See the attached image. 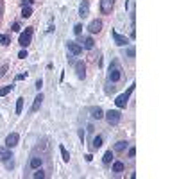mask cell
Returning <instances> with one entry per match:
<instances>
[{
  "label": "cell",
  "mask_w": 179,
  "mask_h": 179,
  "mask_svg": "<svg viewBox=\"0 0 179 179\" xmlns=\"http://www.w3.org/2000/svg\"><path fill=\"white\" fill-rule=\"evenodd\" d=\"M125 147H127V142H117V145H115V150H117V152H122Z\"/></svg>",
  "instance_id": "603a6c76"
},
{
  "label": "cell",
  "mask_w": 179,
  "mask_h": 179,
  "mask_svg": "<svg viewBox=\"0 0 179 179\" xmlns=\"http://www.w3.org/2000/svg\"><path fill=\"white\" fill-rule=\"evenodd\" d=\"M0 13H2V9H0Z\"/></svg>",
  "instance_id": "74e56055"
},
{
  "label": "cell",
  "mask_w": 179,
  "mask_h": 179,
  "mask_svg": "<svg viewBox=\"0 0 179 179\" xmlns=\"http://www.w3.org/2000/svg\"><path fill=\"white\" fill-rule=\"evenodd\" d=\"M81 47H84V49H88V50H92V49L95 47L93 38H92V36H86V38L82 39V45H81Z\"/></svg>",
  "instance_id": "5bb4252c"
},
{
  "label": "cell",
  "mask_w": 179,
  "mask_h": 179,
  "mask_svg": "<svg viewBox=\"0 0 179 179\" xmlns=\"http://www.w3.org/2000/svg\"><path fill=\"white\" fill-rule=\"evenodd\" d=\"M27 77V74H20V75H16V81H24Z\"/></svg>",
  "instance_id": "d6a6232c"
},
{
  "label": "cell",
  "mask_w": 179,
  "mask_h": 179,
  "mask_svg": "<svg viewBox=\"0 0 179 179\" xmlns=\"http://www.w3.org/2000/svg\"><path fill=\"white\" fill-rule=\"evenodd\" d=\"M104 117H106V120H107L111 125H117V124L120 122V118H122V115H120L118 109H109L107 113H104Z\"/></svg>",
  "instance_id": "6da1fadb"
},
{
  "label": "cell",
  "mask_w": 179,
  "mask_h": 179,
  "mask_svg": "<svg viewBox=\"0 0 179 179\" xmlns=\"http://www.w3.org/2000/svg\"><path fill=\"white\" fill-rule=\"evenodd\" d=\"M41 163H43V160L38 158V156H36V158H31V168H39Z\"/></svg>",
  "instance_id": "e0dca14e"
},
{
  "label": "cell",
  "mask_w": 179,
  "mask_h": 179,
  "mask_svg": "<svg viewBox=\"0 0 179 179\" xmlns=\"http://www.w3.org/2000/svg\"><path fill=\"white\" fill-rule=\"evenodd\" d=\"M132 90H134V84H132V86H131V88L127 90L125 93H122V95H118V97H117L115 104H117L118 107H125V106H127V100H129V95L132 93Z\"/></svg>",
  "instance_id": "3957f363"
},
{
  "label": "cell",
  "mask_w": 179,
  "mask_h": 179,
  "mask_svg": "<svg viewBox=\"0 0 179 179\" xmlns=\"http://www.w3.org/2000/svg\"><path fill=\"white\" fill-rule=\"evenodd\" d=\"M32 14V9H31V6H24V9H21V16L24 18H29Z\"/></svg>",
  "instance_id": "44dd1931"
},
{
  "label": "cell",
  "mask_w": 179,
  "mask_h": 179,
  "mask_svg": "<svg viewBox=\"0 0 179 179\" xmlns=\"http://www.w3.org/2000/svg\"><path fill=\"white\" fill-rule=\"evenodd\" d=\"M21 109H24V97L16 100V115H21Z\"/></svg>",
  "instance_id": "d6986e66"
},
{
  "label": "cell",
  "mask_w": 179,
  "mask_h": 179,
  "mask_svg": "<svg viewBox=\"0 0 179 179\" xmlns=\"http://www.w3.org/2000/svg\"><path fill=\"white\" fill-rule=\"evenodd\" d=\"M31 41H32V27H27V29H25V32H21V34H20L18 43L21 45V47H29Z\"/></svg>",
  "instance_id": "7a4b0ae2"
},
{
  "label": "cell",
  "mask_w": 179,
  "mask_h": 179,
  "mask_svg": "<svg viewBox=\"0 0 179 179\" xmlns=\"http://www.w3.org/2000/svg\"><path fill=\"white\" fill-rule=\"evenodd\" d=\"M127 156H129V158H134V156H136V149L131 147V149H129V152H127Z\"/></svg>",
  "instance_id": "83f0119b"
},
{
  "label": "cell",
  "mask_w": 179,
  "mask_h": 179,
  "mask_svg": "<svg viewBox=\"0 0 179 179\" xmlns=\"http://www.w3.org/2000/svg\"><path fill=\"white\" fill-rule=\"evenodd\" d=\"M79 138H81V140H84V131H82V129L79 131Z\"/></svg>",
  "instance_id": "8d00e7d4"
},
{
  "label": "cell",
  "mask_w": 179,
  "mask_h": 179,
  "mask_svg": "<svg viewBox=\"0 0 179 179\" xmlns=\"http://www.w3.org/2000/svg\"><path fill=\"white\" fill-rule=\"evenodd\" d=\"M111 36H113V39H115V43L118 45V47H125V45L129 43V39H127L125 36H122V34H118L117 31H111Z\"/></svg>",
  "instance_id": "8992f818"
},
{
  "label": "cell",
  "mask_w": 179,
  "mask_h": 179,
  "mask_svg": "<svg viewBox=\"0 0 179 179\" xmlns=\"http://www.w3.org/2000/svg\"><path fill=\"white\" fill-rule=\"evenodd\" d=\"M102 145V136H95L93 138V143H92V149H99Z\"/></svg>",
  "instance_id": "7402d4cb"
},
{
  "label": "cell",
  "mask_w": 179,
  "mask_h": 179,
  "mask_svg": "<svg viewBox=\"0 0 179 179\" xmlns=\"http://www.w3.org/2000/svg\"><path fill=\"white\" fill-rule=\"evenodd\" d=\"M124 168H125V167H124L122 161H115V163H113V172L118 174V172H124Z\"/></svg>",
  "instance_id": "ac0fdd59"
},
{
  "label": "cell",
  "mask_w": 179,
  "mask_h": 179,
  "mask_svg": "<svg viewBox=\"0 0 179 179\" xmlns=\"http://www.w3.org/2000/svg\"><path fill=\"white\" fill-rule=\"evenodd\" d=\"M127 56H129V57H134V47H131V49L127 50Z\"/></svg>",
  "instance_id": "1f68e13d"
},
{
  "label": "cell",
  "mask_w": 179,
  "mask_h": 179,
  "mask_svg": "<svg viewBox=\"0 0 179 179\" xmlns=\"http://www.w3.org/2000/svg\"><path fill=\"white\" fill-rule=\"evenodd\" d=\"M13 31L18 32V31H20V24H13Z\"/></svg>",
  "instance_id": "836d02e7"
},
{
  "label": "cell",
  "mask_w": 179,
  "mask_h": 179,
  "mask_svg": "<svg viewBox=\"0 0 179 179\" xmlns=\"http://www.w3.org/2000/svg\"><path fill=\"white\" fill-rule=\"evenodd\" d=\"M43 99H45V97H43L41 93H38V95H36V99H34V102H32V107H31V113H36V111L39 109V106H41Z\"/></svg>",
  "instance_id": "8fae6325"
},
{
  "label": "cell",
  "mask_w": 179,
  "mask_h": 179,
  "mask_svg": "<svg viewBox=\"0 0 179 179\" xmlns=\"http://www.w3.org/2000/svg\"><path fill=\"white\" fill-rule=\"evenodd\" d=\"M102 161L107 165V163H111V161H113V152H111V150H107L106 154H104V158H102Z\"/></svg>",
  "instance_id": "ffe728a7"
},
{
  "label": "cell",
  "mask_w": 179,
  "mask_h": 179,
  "mask_svg": "<svg viewBox=\"0 0 179 179\" xmlns=\"http://www.w3.org/2000/svg\"><path fill=\"white\" fill-rule=\"evenodd\" d=\"M120 77H122V74H120L118 64L113 63V64H111V68H109V81H111V82H118Z\"/></svg>",
  "instance_id": "277c9868"
},
{
  "label": "cell",
  "mask_w": 179,
  "mask_h": 179,
  "mask_svg": "<svg viewBox=\"0 0 179 179\" xmlns=\"http://www.w3.org/2000/svg\"><path fill=\"white\" fill-rule=\"evenodd\" d=\"M13 156H11V150L7 147H0V161H7L11 160Z\"/></svg>",
  "instance_id": "7c38bea8"
},
{
  "label": "cell",
  "mask_w": 179,
  "mask_h": 179,
  "mask_svg": "<svg viewBox=\"0 0 179 179\" xmlns=\"http://www.w3.org/2000/svg\"><path fill=\"white\" fill-rule=\"evenodd\" d=\"M34 2V0H24V6H31Z\"/></svg>",
  "instance_id": "d590c367"
},
{
  "label": "cell",
  "mask_w": 179,
  "mask_h": 179,
  "mask_svg": "<svg viewBox=\"0 0 179 179\" xmlns=\"http://www.w3.org/2000/svg\"><path fill=\"white\" fill-rule=\"evenodd\" d=\"M66 47H68V50H70L72 56H79L82 52V47H81L77 41H68V43H66Z\"/></svg>",
  "instance_id": "52a82bcc"
},
{
  "label": "cell",
  "mask_w": 179,
  "mask_h": 179,
  "mask_svg": "<svg viewBox=\"0 0 179 179\" xmlns=\"http://www.w3.org/2000/svg\"><path fill=\"white\" fill-rule=\"evenodd\" d=\"M13 90V86H4V88H0V97H6L9 92Z\"/></svg>",
  "instance_id": "cb8c5ba5"
},
{
  "label": "cell",
  "mask_w": 179,
  "mask_h": 179,
  "mask_svg": "<svg viewBox=\"0 0 179 179\" xmlns=\"http://www.w3.org/2000/svg\"><path fill=\"white\" fill-rule=\"evenodd\" d=\"M115 6V0H100V11L102 14H109L111 9H113Z\"/></svg>",
  "instance_id": "5b68a950"
},
{
  "label": "cell",
  "mask_w": 179,
  "mask_h": 179,
  "mask_svg": "<svg viewBox=\"0 0 179 179\" xmlns=\"http://www.w3.org/2000/svg\"><path fill=\"white\" fill-rule=\"evenodd\" d=\"M88 14H90V4L84 0V2L81 4V7H79V16H81V18H86Z\"/></svg>",
  "instance_id": "4fadbf2b"
},
{
  "label": "cell",
  "mask_w": 179,
  "mask_h": 179,
  "mask_svg": "<svg viewBox=\"0 0 179 179\" xmlns=\"http://www.w3.org/2000/svg\"><path fill=\"white\" fill-rule=\"evenodd\" d=\"M9 43H11L9 36H6V34H0V45H9Z\"/></svg>",
  "instance_id": "d4e9b609"
},
{
  "label": "cell",
  "mask_w": 179,
  "mask_h": 179,
  "mask_svg": "<svg viewBox=\"0 0 179 179\" xmlns=\"http://www.w3.org/2000/svg\"><path fill=\"white\" fill-rule=\"evenodd\" d=\"M88 31L92 32V34H97V32H100V31H102V21H100V20H93L92 24L88 25Z\"/></svg>",
  "instance_id": "9c48e42d"
},
{
  "label": "cell",
  "mask_w": 179,
  "mask_h": 179,
  "mask_svg": "<svg viewBox=\"0 0 179 179\" xmlns=\"http://www.w3.org/2000/svg\"><path fill=\"white\" fill-rule=\"evenodd\" d=\"M43 177H45V172H43V170L34 172V179H43Z\"/></svg>",
  "instance_id": "484cf974"
},
{
  "label": "cell",
  "mask_w": 179,
  "mask_h": 179,
  "mask_svg": "<svg viewBox=\"0 0 179 179\" xmlns=\"http://www.w3.org/2000/svg\"><path fill=\"white\" fill-rule=\"evenodd\" d=\"M75 72H77V77L79 79H84L86 77V64L82 61H77L75 63Z\"/></svg>",
  "instance_id": "30bf717a"
},
{
  "label": "cell",
  "mask_w": 179,
  "mask_h": 179,
  "mask_svg": "<svg viewBox=\"0 0 179 179\" xmlns=\"http://www.w3.org/2000/svg\"><path fill=\"white\" fill-rule=\"evenodd\" d=\"M59 152H61V156H63V161L68 163V161H70V154H68V150H66L64 145H59Z\"/></svg>",
  "instance_id": "2e32d148"
},
{
  "label": "cell",
  "mask_w": 179,
  "mask_h": 179,
  "mask_svg": "<svg viewBox=\"0 0 179 179\" xmlns=\"http://www.w3.org/2000/svg\"><path fill=\"white\" fill-rule=\"evenodd\" d=\"M92 117L97 118V120H100V118H104V111L100 107H92Z\"/></svg>",
  "instance_id": "9a60e30c"
},
{
  "label": "cell",
  "mask_w": 179,
  "mask_h": 179,
  "mask_svg": "<svg viewBox=\"0 0 179 179\" xmlns=\"http://www.w3.org/2000/svg\"><path fill=\"white\" fill-rule=\"evenodd\" d=\"M74 32H75V34H77V36H79V34H81V32H82V25H81V24H77V25H75V27H74Z\"/></svg>",
  "instance_id": "4316f807"
},
{
  "label": "cell",
  "mask_w": 179,
  "mask_h": 179,
  "mask_svg": "<svg viewBox=\"0 0 179 179\" xmlns=\"http://www.w3.org/2000/svg\"><path fill=\"white\" fill-rule=\"evenodd\" d=\"M41 86H43V81H41V79H38V81H36V90H38V92L41 90Z\"/></svg>",
  "instance_id": "f546056e"
},
{
  "label": "cell",
  "mask_w": 179,
  "mask_h": 179,
  "mask_svg": "<svg viewBox=\"0 0 179 179\" xmlns=\"http://www.w3.org/2000/svg\"><path fill=\"white\" fill-rule=\"evenodd\" d=\"M18 140H20V136H18V134H16V132H11L9 136L6 138V147H7V149L16 147V145H18Z\"/></svg>",
  "instance_id": "ba28073f"
},
{
  "label": "cell",
  "mask_w": 179,
  "mask_h": 179,
  "mask_svg": "<svg viewBox=\"0 0 179 179\" xmlns=\"http://www.w3.org/2000/svg\"><path fill=\"white\" fill-rule=\"evenodd\" d=\"M84 160H86V161H92V160H93V156H92V154H86V156H84Z\"/></svg>",
  "instance_id": "e575fe53"
},
{
  "label": "cell",
  "mask_w": 179,
  "mask_h": 179,
  "mask_svg": "<svg viewBox=\"0 0 179 179\" xmlns=\"http://www.w3.org/2000/svg\"><path fill=\"white\" fill-rule=\"evenodd\" d=\"M6 72H7V66H6V64H4V66H0V77H4Z\"/></svg>",
  "instance_id": "f1b7e54d"
},
{
  "label": "cell",
  "mask_w": 179,
  "mask_h": 179,
  "mask_svg": "<svg viewBox=\"0 0 179 179\" xmlns=\"http://www.w3.org/2000/svg\"><path fill=\"white\" fill-rule=\"evenodd\" d=\"M18 57H20V59H25V57H27V50H21V52L18 54Z\"/></svg>",
  "instance_id": "4dcf8cb0"
}]
</instances>
